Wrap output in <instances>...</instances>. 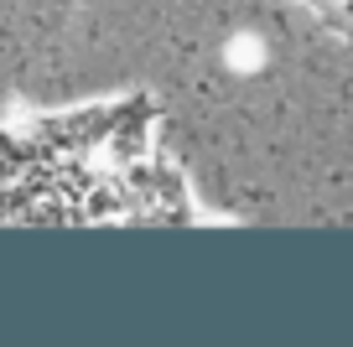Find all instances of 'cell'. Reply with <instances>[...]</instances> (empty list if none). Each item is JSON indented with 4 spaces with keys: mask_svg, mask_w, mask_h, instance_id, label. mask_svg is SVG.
Here are the masks:
<instances>
[{
    "mask_svg": "<svg viewBox=\"0 0 353 347\" xmlns=\"http://www.w3.org/2000/svg\"><path fill=\"white\" fill-rule=\"evenodd\" d=\"M145 94L0 114V228L11 223H198Z\"/></svg>",
    "mask_w": 353,
    "mask_h": 347,
    "instance_id": "cell-1",
    "label": "cell"
},
{
    "mask_svg": "<svg viewBox=\"0 0 353 347\" xmlns=\"http://www.w3.org/2000/svg\"><path fill=\"white\" fill-rule=\"evenodd\" d=\"M312 11H322V16H332V21H348L353 26V0H307Z\"/></svg>",
    "mask_w": 353,
    "mask_h": 347,
    "instance_id": "cell-2",
    "label": "cell"
}]
</instances>
